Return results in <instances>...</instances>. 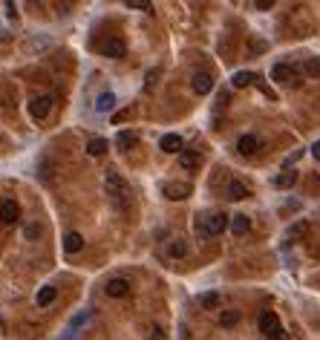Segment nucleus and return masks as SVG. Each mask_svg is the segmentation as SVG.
Returning <instances> with one entry per match:
<instances>
[{
    "mask_svg": "<svg viewBox=\"0 0 320 340\" xmlns=\"http://www.w3.org/2000/svg\"><path fill=\"white\" fill-rule=\"evenodd\" d=\"M228 225H231V219L225 213H211L205 219H197V234L199 237H217V234L225 231Z\"/></svg>",
    "mask_w": 320,
    "mask_h": 340,
    "instance_id": "nucleus-1",
    "label": "nucleus"
},
{
    "mask_svg": "<svg viewBox=\"0 0 320 340\" xmlns=\"http://www.w3.org/2000/svg\"><path fill=\"white\" fill-rule=\"evenodd\" d=\"M104 190H107V196H113V199H124V196H127V185H124V179L116 170H107V173H104Z\"/></svg>",
    "mask_w": 320,
    "mask_h": 340,
    "instance_id": "nucleus-2",
    "label": "nucleus"
},
{
    "mask_svg": "<svg viewBox=\"0 0 320 340\" xmlns=\"http://www.w3.org/2000/svg\"><path fill=\"white\" fill-rule=\"evenodd\" d=\"M271 78L277 81V84H286V87H294L297 84V69L289 64H274V69H271Z\"/></svg>",
    "mask_w": 320,
    "mask_h": 340,
    "instance_id": "nucleus-3",
    "label": "nucleus"
},
{
    "mask_svg": "<svg viewBox=\"0 0 320 340\" xmlns=\"http://www.w3.org/2000/svg\"><path fill=\"white\" fill-rule=\"evenodd\" d=\"M49 110H52V95H35L29 101V113H32V118H46L49 116Z\"/></svg>",
    "mask_w": 320,
    "mask_h": 340,
    "instance_id": "nucleus-4",
    "label": "nucleus"
},
{
    "mask_svg": "<svg viewBox=\"0 0 320 340\" xmlns=\"http://www.w3.org/2000/svg\"><path fill=\"white\" fill-rule=\"evenodd\" d=\"M162 193L168 196V199H173V202H179V199H188L190 196V185L188 182H168L162 188Z\"/></svg>",
    "mask_w": 320,
    "mask_h": 340,
    "instance_id": "nucleus-5",
    "label": "nucleus"
},
{
    "mask_svg": "<svg viewBox=\"0 0 320 340\" xmlns=\"http://www.w3.org/2000/svg\"><path fill=\"white\" fill-rule=\"evenodd\" d=\"M190 87H193V93H197V95H208L214 90V78L208 73H193V78H190Z\"/></svg>",
    "mask_w": 320,
    "mask_h": 340,
    "instance_id": "nucleus-6",
    "label": "nucleus"
},
{
    "mask_svg": "<svg viewBox=\"0 0 320 340\" xmlns=\"http://www.w3.org/2000/svg\"><path fill=\"white\" fill-rule=\"evenodd\" d=\"M257 326H260V332H262V334H269V337H271V334H274L277 329H280V317H277L274 311H262L260 320H257Z\"/></svg>",
    "mask_w": 320,
    "mask_h": 340,
    "instance_id": "nucleus-7",
    "label": "nucleus"
},
{
    "mask_svg": "<svg viewBox=\"0 0 320 340\" xmlns=\"http://www.w3.org/2000/svg\"><path fill=\"white\" fill-rule=\"evenodd\" d=\"M23 49L29 52V55H35V52H46L49 49V35H29L26 38V44H23Z\"/></svg>",
    "mask_w": 320,
    "mask_h": 340,
    "instance_id": "nucleus-8",
    "label": "nucleus"
},
{
    "mask_svg": "<svg viewBox=\"0 0 320 340\" xmlns=\"http://www.w3.org/2000/svg\"><path fill=\"white\" fill-rule=\"evenodd\" d=\"M104 291H107V297H127L130 294V282L121 280V277H116V280H107Z\"/></svg>",
    "mask_w": 320,
    "mask_h": 340,
    "instance_id": "nucleus-9",
    "label": "nucleus"
},
{
    "mask_svg": "<svg viewBox=\"0 0 320 340\" xmlns=\"http://www.w3.org/2000/svg\"><path fill=\"white\" fill-rule=\"evenodd\" d=\"M104 58H124V41L121 38H110L107 44L101 46Z\"/></svg>",
    "mask_w": 320,
    "mask_h": 340,
    "instance_id": "nucleus-10",
    "label": "nucleus"
},
{
    "mask_svg": "<svg viewBox=\"0 0 320 340\" xmlns=\"http://www.w3.org/2000/svg\"><path fill=\"white\" fill-rule=\"evenodd\" d=\"M159 147L165 153H182V136H176V133H168V136H162Z\"/></svg>",
    "mask_w": 320,
    "mask_h": 340,
    "instance_id": "nucleus-11",
    "label": "nucleus"
},
{
    "mask_svg": "<svg viewBox=\"0 0 320 340\" xmlns=\"http://www.w3.org/2000/svg\"><path fill=\"white\" fill-rule=\"evenodd\" d=\"M15 219H17V205H15V199H6V202H0V222L12 225Z\"/></svg>",
    "mask_w": 320,
    "mask_h": 340,
    "instance_id": "nucleus-12",
    "label": "nucleus"
},
{
    "mask_svg": "<svg viewBox=\"0 0 320 340\" xmlns=\"http://www.w3.org/2000/svg\"><path fill=\"white\" fill-rule=\"evenodd\" d=\"M199 153L197 150H182L179 153V165L185 167V170H199Z\"/></svg>",
    "mask_w": 320,
    "mask_h": 340,
    "instance_id": "nucleus-13",
    "label": "nucleus"
},
{
    "mask_svg": "<svg viewBox=\"0 0 320 340\" xmlns=\"http://www.w3.org/2000/svg\"><path fill=\"white\" fill-rule=\"evenodd\" d=\"M113 107H116V95L113 93H101L98 98H95V113H101L104 116V113H110Z\"/></svg>",
    "mask_w": 320,
    "mask_h": 340,
    "instance_id": "nucleus-14",
    "label": "nucleus"
},
{
    "mask_svg": "<svg viewBox=\"0 0 320 340\" xmlns=\"http://www.w3.org/2000/svg\"><path fill=\"white\" fill-rule=\"evenodd\" d=\"M257 147H260L257 136H240V141H237V150H240L242 156H251V153H257Z\"/></svg>",
    "mask_w": 320,
    "mask_h": 340,
    "instance_id": "nucleus-15",
    "label": "nucleus"
},
{
    "mask_svg": "<svg viewBox=\"0 0 320 340\" xmlns=\"http://www.w3.org/2000/svg\"><path fill=\"white\" fill-rule=\"evenodd\" d=\"M64 248H66V254H78L81 248H84V237H81V234H66L64 237Z\"/></svg>",
    "mask_w": 320,
    "mask_h": 340,
    "instance_id": "nucleus-16",
    "label": "nucleus"
},
{
    "mask_svg": "<svg viewBox=\"0 0 320 340\" xmlns=\"http://www.w3.org/2000/svg\"><path fill=\"white\" fill-rule=\"evenodd\" d=\"M38 173H41V179H44V182H49L52 173H55V165L49 162V156H46V153L38 159Z\"/></svg>",
    "mask_w": 320,
    "mask_h": 340,
    "instance_id": "nucleus-17",
    "label": "nucleus"
},
{
    "mask_svg": "<svg viewBox=\"0 0 320 340\" xmlns=\"http://www.w3.org/2000/svg\"><path fill=\"white\" fill-rule=\"evenodd\" d=\"M248 228H251V219H248L245 213H237V217L231 219V231L237 234V237H242V234H245Z\"/></svg>",
    "mask_w": 320,
    "mask_h": 340,
    "instance_id": "nucleus-18",
    "label": "nucleus"
},
{
    "mask_svg": "<svg viewBox=\"0 0 320 340\" xmlns=\"http://www.w3.org/2000/svg\"><path fill=\"white\" fill-rule=\"evenodd\" d=\"M168 254H170V257H173V260H179V257H185V254H188V242H185V239H173V242H170V245H168Z\"/></svg>",
    "mask_w": 320,
    "mask_h": 340,
    "instance_id": "nucleus-19",
    "label": "nucleus"
},
{
    "mask_svg": "<svg viewBox=\"0 0 320 340\" xmlns=\"http://www.w3.org/2000/svg\"><path fill=\"white\" fill-rule=\"evenodd\" d=\"M294 182H297V173H294V170H283V173L274 179V185L277 188H291Z\"/></svg>",
    "mask_w": 320,
    "mask_h": 340,
    "instance_id": "nucleus-20",
    "label": "nucleus"
},
{
    "mask_svg": "<svg viewBox=\"0 0 320 340\" xmlns=\"http://www.w3.org/2000/svg\"><path fill=\"white\" fill-rule=\"evenodd\" d=\"M87 153L90 156H104L107 153V138H93L87 145Z\"/></svg>",
    "mask_w": 320,
    "mask_h": 340,
    "instance_id": "nucleus-21",
    "label": "nucleus"
},
{
    "mask_svg": "<svg viewBox=\"0 0 320 340\" xmlns=\"http://www.w3.org/2000/svg\"><path fill=\"white\" fill-rule=\"evenodd\" d=\"M245 196H248V188L242 182H231L228 185V199H245Z\"/></svg>",
    "mask_w": 320,
    "mask_h": 340,
    "instance_id": "nucleus-22",
    "label": "nucleus"
},
{
    "mask_svg": "<svg viewBox=\"0 0 320 340\" xmlns=\"http://www.w3.org/2000/svg\"><path fill=\"white\" fill-rule=\"evenodd\" d=\"M55 294H58V291L52 289V285H44V289L38 291V297H35V300H38V306H49L52 300H55Z\"/></svg>",
    "mask_w": 320,
    "mask_h": 340,
    "instance_id": "nucleus-23",
    "label": "nucleus"
},
{
    "mask_svg": "<svg viewBox=\"0 0 320 340\" xmlns=\"http://www.w3.org/2000/svg\"><path fill=\"white\" fill-rule=\"evenodd\" d=\"M219 323L225 326V329L237 326V323H240V311H222V314H219Z\"/></svg>",
    "mask_w": 320,
    "mask_h": 340,
    "instance_id": "nucleus-24",
    "label": "nucleus"
},
{
    "mask_svg": "<svg viewBox=\"0 0 320 340\" xmlns=\"http://www.w3.org/2000/svg\"><path fill=\"white\" fill-rule=\"evenodd\" d=\"M116 141H118V147H121V150H130V147L136 145V133H127V130H124V133H118Z\"/></svg>",
    "mask_w": 320,
    "mask_h": 340,
    "instance_id": "nucleus-25",
    "label": "nucleus"
},
{
    "mask_svg": "<svg viewBox=\"0 0 320 340\" xmlns=\"http://www.w3.org/2000/svg\"><path fill=\"white\" fill-rule=\"evenodd\" d=\"M87 320H90V311H81V314H75V320H73V323H69V329H66V340L73 337V332H75V329H78V326H84V323H87Z\"/></svg>",
    "mask_w": 320,
    "mask_h": 340,
    "instance_id": "nucleus-26",
    "label": "nucleus"
},
{
    "mask_svg": "<svg viewBox=\"0 0 320 340\" xmlns=\"http://www.w3.org/2000/svg\"><path fill=\"white\" fill-rule=\"evenodd\" d=\"M199 303H202L205 309H217V306H219V294H217V291H208V294L199 297Z\"/></svg>",
    "mask_w": 320,
    "mask_h": 340,
    "instance_id": "nucleus-27",
    "label": "nucleus"
},
{
    "mask_svg": "<svg viewBox=\"0 0 320 340\" xmlns=\"http://www.w3.org/2000/svg\"><path fill=\"white\" fill-rule=\"evenodd\" d=\"M251 81H257L251 73H237V75H234V87H248Z\"/></svg>",
    "mask_w": 320,
    "mask_h": 340,
    "instance_id": "nucleus-28",
    "label": "nucleus"
},
{
    "mask_svg": "<svg viewBox=\"0 0 320 340\" xmlns=\"http://www.w3.org/2000/svg\"><path fill=\"white\" fill-rule=\"evenodd\" d=\"M306 73L312 75V78H317V75H320V58H309V61H306Z\"/></svg>",
    "mask_w": 320,
    "mask_h": 340,
    "instance_id": "nucleus-29",
    "label": "nucleus"
},
{
    "mask_svg": "<svg viewBox=\"0 0 320 340\" xmlns=\"http://www.w3.org/2000/svg\"><path fill=\"white\" fill-rule=\"evenodd\" d=\"M127 9H141V12H150V3H147V0H127Z\"/></svg>",
    "mask_w": 320,
    "mask_h": 340,
    "instance_id": "nucleus-30",
    "label": "nucleus"
},
{
    "mask_svg": "<svg viewBox=\"0 0 320 340\" xmlns=\"http://www.w3.org/2000/svg\"><path fill=\"white\" fill-rule=\"evenodd\" d=\"M306 231H309V225H306V222H297V225H291V237H300V234H306Z\"/></svg>",
    "mask_w": 320,
    "mask_h": 340,
    "instance_id": "nucleus-31",
    "label": "nucleus"
},
{
    "mask_svg": "<svg viewBox=\"0 0 320 340\" xmlns=\"http://www.w3.org/2000/svg\"><path fill=\"white\" fill-rule=\"evenodd\" d=\"M156 78H159V69L147 73V84H145V87H147V90H153V87H156Z\"/></svg>",
    "mask_w": 320,
    "mask_h": 340,
    "instance_id": "nucleus-32",
    "label": "nucleus"
},
{
    "mask_svg": "<svg viewBox=\"0 0 320 340\" xmlns=\"http://www.w3.org/2000/svg\"><path fill=\"white\" fill-rule=\"evenodd\" d=\"M150 340H165V332H162V326H153V329H150Z\"/></svg>",
    "mask_w": 320,
    "mask_h": 340,
    "instance_id": "nucleus-33",
    "label": "nucleus"
},
{
    "mask_svg": "<svg viewBox=\"0 0 320 340\" xmlns=\"http://www.w3.org/2000/svg\"><path fill=\"white\" fill-rule=\"evenodd\" d=\"M38 234H41V228H38L35 222H32V225H26V237H38Z\"/></svg>",
    "mask_w": 320,
    "mask_h": 340,
    "instance_id": "nucleus-34",
    "label": "nucleus"
},
{
    "mask_svg": "<svg viewBox=\"0 0 320 340\" xmlns=\"http://www.w3.org/2000/svg\"><path fill=\"white\" fill-rule=\"evenodd\" d=\"M269 340H289V334H286V332H283V329H277V332H274V334H271V337H269Z\"/></svg>",
    "mask_w": 320,
    "mask_h": 340,
    "instance_id": "nucleus-35",
    "label": "nucleus"
},
{
    "mask_svg": "<svg viewBox=\"0 0 320 340\" xmlns=\"http://www.w3.org/2000/svg\"><path fill=\"white\" fill-rule=\"evenodd\" d=\"M254 6H257V9H262V12H265V9H271V6H274V3H271V0H257Z\"/></svg>",
    "mask_w": 320,
    "mask_h": 340,
    "instance_id": "nucleus-36",
    "label": "nucleus"
},
{
    "mask_svg": "<svg viewBox=\"0 0 320 340\" xmlns=\"http://www.w3.org/2000/svg\"><path fill=\"white\" fill-rule=\"evenodd\" d=\"M6 15L9 17H17V6H15V3H6Z\"/></svg>",
    "mask_w": 320,
    "mask_h": 340,
    "instance_id": "nucleus-37",
    "label": "nucleus"
},
{
    "mask_svg": "<svg viewBox=\"0 0 320 340\" xmlns=\"http://www.w3.org/2000/svg\"><path fill=\"white\" fill-rule=\"evenodd\" d=\"M251 49H254V52H262V49H265V44H262V41H251Z\"/></svg>",
    "mask_w": 320,
    "mask_h": 340,
    "instance_id": "nucleus-38",
    "label": "nucleus"
},
{
    "mask_svg": "<svg viewBox=\"0 0 320 340\" xmlns=\"http://www.w3.org/2000/svg\"><path fill=\"white\" fill-rule=\"evenodd\" d=\"M312 156H314V159H320V141H314V147H312Z\"/></svg>",
    "mask_w": 320,
    "mask_h": 340,
    "instance_id": "nucleus-39",
    "label": "nucleus"
},
{
    "mask_svg": "<svg viewBox=\"0 0 320 340\" xmlns=\"http://www.w3.org/2000/svg\"><path fill=\"white\" fill-rule=\"evenodd\" d=\"M6 41H9V32H6V29H0V44H6Z\"/></svg>",
    "mask_w": 320,
    "mask_h": 340,
    "instance_id": "nucleus-40",
    "label": "nucleus"
}]
</instances>
